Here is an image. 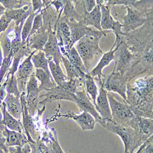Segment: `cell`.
<instances>
[{
  "instance_id": "obj_1",
  "label": "cell",
  "mask_w": 153,
  "mask_h": 153,
  "mask_svg": "<svg viewBox=\"0 0 153 153\" xmlns=\"http://www.w3.org/2000/svg\"><path fill=\"white\" fill-rule=\"evenodd\" d=\"M123 41L137 56L135 65L125 74L129 82L142 74L153 75V18L148 17L142 27L124 33Z\"/></svg>"
},
{
  "instance_id": "obj_2",
  "label": "cell",
  "mask_w": 153,
  "mask_h": 153,
  "mask_svg": "<svg viewBox=\"0 0 153 153\" xmlns=\"http://www.w3.org/2000/svg\"><path fill=\"white\" fill-rule=\"evenodd\" d=\"M127 102L137 116L151 117L153 110V75L140 76L127 84Z\"/></svg>"
},
{
  "instance_id": "obj_3",
  "label": "cell",
  "mask_w": 153,
  "mask_h": 153,
  "mask_svg": "<svg viewBox=\"0 0 153 153\" xmlns=\"http://www.w3.org/2000/svg\"><path fill=\"white\" fill-rule=\"evenodd\" d=\"M111 32L110 31H100L92 30L76 43L75 47L89 72V71L92 70L91 68L94 64L104 54L99 45L100 39L103 36H106L107 33Z\"/></svg>"
},
{
  "instance_id": "obj_4",
  "label": "cell",
  "mask_w": 153,
  "mask_h": 153,
  "mask_svg": "<svg viewBox=\"0 0 153 153\" xmlns=\"http://www.w3.org/2000/svg\"><path fill=\"white\" fill-rule=\"evenodd\" d=\"M100 124L121 138L124 145V153H134L137 148H140L148 139L132 127L118 124L113 120H102Z\"/></svg>"
},
{
  "instance_id": "obj_5",
  "label": "cell",
  "mask_w": 153,
  "mask_h": 153,
  "mask_svg": "<svg viewBox=\"0 0 153 153\" xmlns=\"http://www.w3.org/2000/svg\"><path fill=\"white\" fill-rule=\"evenodd\" d=\"M108 98L113 122L121 126L132 127L137 115L131 106L127 102H123L117 100L110 93H108Z\"/></svg>"
},
{
  "instance_id": "obj_6",
  "label": "cell",
  "mask_w": 153,
  "mask_h": 153,
  "mask_svg": "<svg viewBox=\"0 0 153 153\" xmlns=\"http://www.w3.org/2000/svg\"><path fill=\"white\" fill-rule=\"evenodd\" d=\"M114 48H116L114 53L115 66L113 70L124 75L135 65L137 56L132 52L128 45L123 40Z\"/></svg>"
},
{
  "instance_id": "obj_7",
  "label": "cell",
  "mask_w": 153,
  "mask_h": 153,
  "mask_svg": "<svg viewBox=\"0 0 153 153\" xmlns=\"http://www.w3.org/2000/svg\"><path fill=\"white\" fill-rule=\"evenodd\" d=\"M127 14L124 16L118 15L116 16L120 17L123 20L122 31L124 33H129L134 31L147 22L148 19V12L135 8L126 7Z\"/></svg>"
},
{
  "instance_id": "obj_8",
  "label": "cell",
  "mask_w": 153,
  "mask_h": 153,
  "mask_svg": "<svg viewBox=\"0 0 153 153\" xmlns=\"http://www.w3.org/2000/svg\"><path fill=\"white\" fill-rule=\"evenodd\" d=\"M111 6L106 4V1H104L101 5V27L103 31H110L116 36V41L111 48H114L119 45L123 39L124 33L122 31L123 25L121 22L114 20L110 12Z\"/></svg>"
},
{
  "instance_id": "obj_9",
  "label": "cell",
  "mask_w": 153,
  "mask_h": 153,
  "mask_svg": "<svg viewBox=\"0 0 153 153\" xmlns=\"http://www.w3.org/2000/svg\"><path fill=\"white\" fill-rule=\"evenodd\" d=\"M129 79L126 75H123L120 72L113 71L112 72L103 80V85L105 90L109 92L117 93L123 100L127 102V90Z\"/></svg>"
},
{
  "instance_id": "obj_10",
  "label": "cell",
  "mask_w": 153,
  "mask_h": 153,
  "mask_svg": "<svg viewBox=\"0 0 153 153\" xmlns=\"http://www.w3.org/2000/svg\"><path fill=\"white\" fill-rule=\"evenodd\" d=\"M47 93L39 96V97H45L40 104H45L47 102H52L55 100H70L75 102V93L72 90L71 88L67 83V81L60 86H56L55 88L47 89Z\"/></svg>"
},
{
  "instance_id": "obj_11",
  "label": "cell",
  "mask_w": 153,
  "mask_h": 153,
  "mask_svg": "<svg viewBox=\"0 0 153 153\" xmlns=\"http://www.w3.org/2000/svg\"><path fill=\"white\" fill-rule=\"evenodd\" d=\"M21 102L23 107V114H22V120H23V126L24 129L28 139L30 143H34L37 140L39 139L37 131L36 130V127L34 124L33 120L32 119L31 115L30 114L26 100V94L25 93H23L21 94Z\"/></svg>"
},
{
  "instance_id": "obj_12",
  "label": "cell",
  "mask_w": 153,
  "mask_h": 153,
  "mask_svg": "<svg viewBox=\"0 0 153 153\" xmlns=\"http://www.w3.org/2000/svg\"><path fill=\"white\" fill-rule=\"evenodd\" d=\"M75 103L83 111L91 114L95 118L96 122L102 123V119L96 109V107L91 101L90 97L87 94L85 90H77L75 93Z\"/></svg>"
},
{
  "instance_id": "obj_13",
  "label": "cell",
  "mask_w": 153,
  "mask_h": 153,
  "mask_svg": "<svg viewBox=\"0 0 153 153\" xmlns=\"http://www.w3.org/2000/svg\"><path fill=\"white\" fill-rule=\"evenodd\" d=\"M95 107L102 120H113L108 98V93L105 89L103 83L100 86L99 93L96 99V105Z\"/></svg>"
},
{
  "instance_id": "obj_14",
  "label": "cell",
  "mask_w": 153,
  "mask_h": 153,
  "mask_svg": "<svg viewBox=\"0 0 153 153\" xmlns=\"http://www.w3.org/2000/svg\"><path fill=\"white\" fill-rule=\"evenodd\" d=\"M26 100L29 113L31 115L34 114L37 107L39 86L35 75L31 76L27 85Z\"/></svg>"
},
{
  "instance_id": "obj_15",
  "label": "cell",
  "mask_w": 153,
  "mask_h": 153,
  "mask_svg": "<svg viewBox=\"0 0 153 153\" xmlns=\"http://www.w3.org/2000/svg\"><path fill=\"white\" fill-rule=\"evenodd\" d=\"M57 39L59 40V47H65L67 50H69L72 47L71 40V32L68 19L65 17L58 22L56 30Z\"/></svg>"
},
{
  "instance_id": "obj_16",
  "label": "cell",
  "mask_w": 153,
  "mask_h": 153,
  "mask_svg": "<svg viewBox=\"0 0 153 153\" xmlns=\"http://www.w3.org/2000/svg\"><path fill=\"white\" fill-rule=\"evenodd\" d=\"M1 134L6 138V143L8 147L17 146L22 148L24 145L29 142L27 136L23 132L10 131L1 123Z\"/></svg>"
},
{
  "instance_id": "obj_17",
  "label": "cell",
  "mask_w": 153,
  "mask_h": 153,
  "mask_svg": "<svg viewBox=\"0 0 153 153\" xmlns=\"http://www.w3.org/2000/svg\"><path fill=\"white\" fill-rule=\"evenodd\" d=\"M116 48H111L109 52L104 53L95 68H94L90 72V75L94 79L96 78L98 80V83L100 86L103 83V80L105 77L102 73L103 69L108 66L109 64L114 60V53H115Z\"/></svg>"
},
{
  "instance_id": "obj_18",
  "label": "cell",
  "mask_w": 153,
  "mask_h": 153,
  "mask_svg": "<svg viewBox=\"0 0 153 153\" xmlns=\"http://www.w3.org/2000/svg\"><path fill=\"white\" fill-rule=\"evenodd\" d=\"M60 117L73 120L83 131L93 130L96 123L95 118L91 114L86 111H83L79 114H76L74 112L69 111L65 114H61Z\"/></svg>"
},
{
  "instance_id": "obj_19",
  "label": "cell",
  "mask_w": 153,
  "mask_h": 153,
  "mask_svg": "<svg viewBox=\"0 0 153 153\" xmlns=\"http://www.w3.org/2000/svg\"><path fill=\"white\" fill-rule=\"evenodd\" d=\"M44 52L48 61L53 60L58 65H59L62 55L61 53L57 37L55 33L51 32L49 34L48 41L45 45Z\"/></svg>"
},
{
  "instance_id": "obj_20",
  "label": "cell",
  "mask_w": 153,
  "mask_h": 153,
  "mask_svg": "<svg viewBox=\"0 0 153 153\" xmlns=\"http://www.w3.org/2000/svg\"><path fill=\"white\" fill-rule=\"evenodd\" d=\"M60 50L62 55H65L76 68L80 78L84 79L86 74L89 73V72L87 71L83 61L75 47L74 46L69 50H67L65 47H60Z\"/></svg>"
},
{
  "instance_id": "obj_21",
  "label": "cell",
  "mask_w": 153,
  "mask_h": 153,
  "mask_svg": "<svg viewBox=\"0 0 153 153\" xmlns=\"http://www.w3.org/2000/svg\"><path fill=\"white\" fill-rule=\"evenodd\" d=\"M103 2V0H100V1L97 0V1H96V6L91 12H88L87 10L85 12L82 22L87 27H94L98 31H103L101 27V5Z\"/></svg>"
},
{
  "instance_id": "obj_22",
  "label": "cell",
  "mask_w": 153,
  "mask_h": 153,
  "mask_svg": "<svg viewBox=\"0 0 153 153\" xmlns=\"http://www.w3.org/2000/svg\"><path fill=\"white\" fill-rule=\"evenodd\" d=\"M33 12L32 4L27 3L21 8L6 11L5 14L16 22V27H19L20 25L25 23V21Z\"/></svg>"
},
{
  "instance_id": "obj_23",
  "label": "cell",
  "mask_w": 153,
  "mask_h": 153,
  "mask_svg": "<svg viewBox=\"0 0 153 153\" xmlns=\"http://www.w3.org/2000/svg\"><path fill=\"white\" fill-rule=\"evenodd\" d=\"M4 102L7 111L12 117L20 121L23 114V107L20 98L13 94H7L4 99Z\"/></svg>"
},
{
  "instance_id": "obj_24",
  "label": "cell",
  "mask_w": 153,
  "mask_h": 153,
  "mask_svg": "<svg viewBox=\"0 0 153 153\" xmlns=\"http://www.w3.org/2000/svg\"><path fill=\"white\" fill-rule=\"evenodd\" d=\"M68 23L71 32L72 44L74 45L80 41L82 37L88 34L92 29L85 25L82 22H78L74 20H68Z\"/></svg>"
},
{
  "instance_id": "obj_25",
  "label": "cell",
  "mask_w": 153,
  "mask_h": 153,
  "mask_svg": "<svg viewBox=\"0 0 153 153\" xmlns=\"http://www.w3.org/2000/svg\"><path fill=\"white\" fill-rule=\"evenodd\" d=\"M37 50H34L31 53V54L25 59L21 65H20L18 69V73L17 75V77L18 81H20L22 86L24 88L25 83L27 82L28 78L30 77L31 76L33 75V69L34 65L31 62V58L33 55L35 53Z\"/></svg>"
},
{
  "instance_id": "obj_26",
  "label": "cell",
  "mask_w": 153,
  "mask_h": 153,
  "mask_svg": "<svg viewBox=\"0 0 153 153\" xmlns=\"http://www.w3.org/2000/svg\"><path fill=\"white\" fill-rule=\"evenodd\" d=\"M1 109L3 114V119L1 123L4 124L10 131L22 132L24 129L23 124L20 121L16 119L7 111L4 102L1 103Z\"/></svg>"
},
{
  "instance_id": "obj_27",
  "label": "cell",
  "mask_w": 153,
  "mask_h": 153,
  "mask_svg": "<svg viewBox=\"0 0 153 153\" xmlns=\"http://www.w3.org/2000/svg\"><path fill=\"white\" fill-rule=\"evenodd\" d=\"M49 38V33L48 31L41 30L36 33L34 36H32L27 41L28 42L29 47L31 48H34L35 50L44 51L45 45L47 43Z\"/></svg>"
},
{
  "instance_id": "obj_28",
  "label": "cell",
  "mask_w": 153,
  "mask_h": 153,
  "mask_svg": "<svg viewBox=\"0 0 153 153\" xmlns=\"http://www.w3.org/2000/svg\"><path fill=\"white\" fill-rule=\"evenodd\" d=\"M135 130L150 138L153 135V118L137 116Z\"/></svg>"
},
{
  "instance_id": "obj_29",
  "label": "cell",
  "mask_w": 153,
  "mask_h": 153,
  "mask_svg": "<svg viewBox=\"0 0 153 153\" xmlns=\"http://www.w3.org/2000/svg\"><path fill=\"white\" fill-rule=\"evenodd\" d=\"M35 76L37 79L41 82V85L39 86V92L42 90H47L55 88L57 86L52 76L48 74L45 71L41 69H36L35 72Z\"/></svg>"
},
{
  "instance_id": "obj_30",
  "label": "cell",
  "mask_w": 153,
  "mask_h": 153,
  "mask_svg": "<svg viewBox=\"0 0 153 153\" xmlns=\"http://www.w3.org/2000/svg\"><path fill=\"white\" fill-rule=\"evenodd\" d=\"M84 87L85 90L88 95L93 100L94 105H96V99L99 95L98 89L95 82L94 79L90 75V72L86 74L84 79Z\"/></svg>"
},
{
  "instance_id": "obj_31",
  "label": "cell",
  "mask_w": 153,
  "mask_h": 153,
  "mask_svg": "<svg viewBox=\"0 0 153 153\" xmlns=\"http://www.w3.org/2000/svg\"><path fill=\"white\" fill-rule=\"evenodd\" d=\"M48 62L51 75L58 86L62 85L69 80L68 76L64 74L59 65L53 60H49Z\"/></svg>"
},
{
  "instance_id": "obj_32",
  "label": "cell",
  "mask_w": 153,
  "mask_h": 153,
  "mask_svg": "<svg viewBox=\"0 0 153 153\" xmlns=\"http://www.w3.org/2000/svg\"><path fill=\"white\" fill-rule=\"evenodd\" d=\"M31 61L34 68L36 69H43L48 74L52 75L48 69V62L44 51H39L37 54H34L32 56Z\"/></svg>"
},
{
  "instance_id": "obj_33",
  "label": "cell",
  "mask_w": 153,
  "mask_h": 153,
  "mask_svg": "<svg viewBox=\"0 0 153 153\" xmlns=\"http://www.w3.org/2000/svg\"><path fill=\"white\" fill-rule=\"evenodd\" d=\"M18 79L16 75H7L6 80L2 83L5 86L7 94H13L17 97H21V93L18 88Z\"/></svg>"
},
{
  "instance_id": "obj_34",
  "label": "cell",
  "mask_w": 153,
  "mask_h": 153,
  "mask_svg": "<svg viewBox=\"0 0 153 153\" xmlns=\"http://www.w3.org/2000/svg\"><path fill=\"white\" fill-rule=\"evenodd\" d=\"M37 13H39V12H33V13L28 17V18L26 20L23 25L22 31V40L23 43L27 41L28 38L30 36L33 28L34 19Z\"/></svg>"
},
{
  "instance_id": "obj_35",
  "label": "cell",
  "mask_w": 153,
  "mask_h": 153,
  "mask_svg": "<svg viewBox=\"0 0 153 153\" xmlns=\"http://www.w3.org/2000/svg\"><path fill=\"white\" fill-rule=\"evenodd\" d=\"M61 61L63 63L64 66H65L66 68L67 72V76L69 80H75L80 78L76 68L66 56L65 57L62 55Z\"/></svg>"
},
{
  "instance_id": "obj_36",
  "label": "cell",
  "mask_w": 153,
  "mask_h": 153,
  "mask_svg": "<svg viewBox=\"0 0 153 153\" xmlns=\"http://www.w3.org/2000/svg\"><path fill=\"white\" fill-rule=\"evenodd\" d=\"M43 24H44V21H43L42 12H39V13H37L34 17L33 25V28H32L30 36L28 39H29V38L31 37L33 34H36L37 32L39 31L40 29L42 28Z\"/></svg>"
},
{
  "instance_id": "obj_37",
  "label": "cell",
  "mask_w": 153,
  "mask_h": 153,
  "mask_svg": "<svg viewBox=\"0 0 153 153\" xmlns=\"http://www.w3.org/2000/svg\"><path fill=\"white\" fill-rule=\"evenodd\" d=\"M13 56L9 55V56L4 58L1 62V68H0V79H1V83H3V79L6 75L7 71L10 69V65L11 62L13 60Z\"/></svg>"
},
{
  "instance_id": "obj_38",
  "label": "cell",
  "mask_w": 153,
  "mask_h": 153,
  "mask_svg": "<svg viewBox=\"0 0 153 153\" xmlns=\"http://www.w3.org/2000/svg\"><path fill=\"white\" fill-rule=\"evenodd\" d=\"M1 45L3 52L4 58L9 56L12 50V42L4 34H1Z\"/></svg>"
},
{
  "instance_id": "obj_39",
  "label": "cell",
  "mask_w": 153,
  "mask_h": 153,
  "mask_svg": "<svg viewBox=\"0 0 153 153\" xmlns=\"http://www.w3.org/2000/svg\"><path fill=\"white\" fill-rule=\"evenodd\" d=\"M1 4H3L6 9L13 10V9H17L23 7L25 4H26L27 3L23 2V1H4L2 0L1 1Z\"/></svg>"
},
{
  "instance_id": "obj_40",
  "label": "cell",
  "mask_w": 153,
  "mask_h": 153,
  "mask_svg": "<svg viewBox=\"0 0 153 153\" xmlns=\"http://www.w3.org/2000/svg\"><path fill=\"white\" fill-rule=\"evenodd\" d=\"M140 153H153V135L140 147Z\"/></svg>"
},
{
  "instance_id": "obj_41",
  "label": "cell",
  "mask_w": 153,
  "mask_h": 153,
  "mask_svg": "<svg viewBox=\"0 0 153 153\" xmlns=\"http://www.w3.org/2000/svg\"><path fill=\"white\" fill-rule=\"evenodd\" d=\"M12 19L7 17L5 14L1 16V23H0V31L1 33H4L7 28H8L9 24L12 22Z\"/></svg>"
},
{
  "instance_id": "obj_42",
  "label": "cell",
  "mask_w": 153,
  "mask_h": 153,
  "mask_svg": "<svg viewBox=\"0 0 153 153\" xmlns=\"http://www.w3.org/2000/svg\"><path fill=\"white\" fill-rule=\"evenodd\" d=\"M82 1L86 10L88 12H91L97 5L96 1H94V0H86V1Z\"/></svg>"
},
{
  "instance_id": "obj_43",
  "label": "cell",
  "mask_w": 153,
  "mask_h": 153,
  "mask_svg": "<svg viewBox=\"0 0 153 153\" xmlns=\"http://www.w3.org/2000/svg\"><path fill=\"white\" fill-rule=\"evenodd\" d=\"M31 4L33 12H41V8L44 6L43 1H39V0H33Z\"/></svg>"
},
{
  "instance_id": "obj_44",
  "label": "cell",
  "mask_w": 153,
  "mask_h": 153,
  "mask_svg": "<svg viewBox=\"0 0 153 153\" xmlns=\"http://www.w3.org/2000/svg\"><path fill=\"white\" fill-rule=\"evenodd\" d=\"M66 1H58V0H56V1H50V4L53 5L57 12H59V9L63 7V6L66 4Z\"/></svg>"
},
{
  "instance_id": "obj_45",
  "label": "cell",
  "mask_w": 153,
  "mask_h": 153,
  "mask_svg": "<svg viewBox=\"0 0 153 153\" xmlns=\"http://www.w3.org/2000/svg\"><path fill=\"white\" fill-rule=\"evenodd\" d=\"M22 150L23 153H31L32 152V148L30 144V143H27L24 145L22 147Z\"/></svg>"
},
{
  "instance_id": "obj_46",
  "label": "cell",
  "mask_w": 153,
  "mask_h": 153,
  "mask_svg": "<svg viewBox=\"0 0 153 153\" xmlns=\"http://www.w3.org/2000/svg\"><path fill=\"white\" fill-rule=\"evenodd\" d=\"M6 9L4 7V6L1 4V5H0V14H1V16L5 14V12H6Z\"/></svg>"
},
{
  "instance_id": "obj_47",
  "label": "cell",
  "mask_w": 153,
  "mask_h": 153,
  "mask_svg": "<svg viewBox=\"0 0 153 153\" xmlns=\"http://www.w3.org/2000/svg\"><path fill=\"white\" fill-rule=\"evenodd\" d=\"M148 17H153V7H152V8L149 11V12L148 13Z\"/></svg>"
},
{
  "instance_id": "obj_48",
  "label": "cell",
  "mask_w": 153,
  "mask_h": 153,
  "mask_svg": "<svg viewBox=\"0 0 153 153\" xmlns=\"http://www.w3.org/2000/svg\"><path fill=\"white\" fill-rule=\"evenodd\" d=\"M151 118H153V110L152 111V114H151Z\"/></svg>"
}]
</instances>
